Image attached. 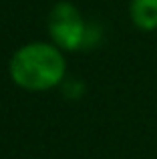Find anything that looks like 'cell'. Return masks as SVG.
<instances>
[{
  "mask_svg": "<svg viewBox=\"0 0 157 159\" xmlns=\"http://www.w3.org/2000/svg\"><path fill=\"white\" fill-rule=\"evenodd\" d=\"M48 34L61 51H77L89 43V26L71 2H59L51 10Z\"/></svg>",
  "mask_w": 157,
  "mask_h": 159,
  "instance_id": "7a4b0ae2",
  "label": "cell"
},
{
  "mask_svg": "<svg viewBox=\"0 0 157 159\" xmlns=\"http://www.w3.org/2000/svg\"><path fill=\"white\" fill-rule=\"evenodd\" d=\"M129 16L139 30L151 32L157 28V0H131Z\"/></svg>",
  "mask_w": 157,
  "mask_h": 159,
  "instance_id": "3957f363",
  "label": "cell"
},
{
  "mask_svg": "<svg viewBox=\"0 0 157 159\" xmlns=\"http://www.w3.org/2000/svg\"><path fill=\"white\" fill-rule=\"evenodd\" d=\"M8 73L24 91H51L67 77V61L55 43H28L10 57Z\"/></svg>",
  "mask_w": 157,
  "mask_h": 159,
  "instance_id": "6da1fadb",
  "label": "cell"
}]
</instances>
